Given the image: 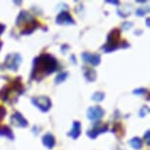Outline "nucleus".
<instances>
[{
    "mask_svg": "<svg viewBox=\"0 0 150 150\" xmlns=\"http://www.w3.org/2000/svg\"><path fill=\"white\" fill-rule=\"evenodd\" d=\"M0 137H7L9 138H14V135L12 134V131L6 126L0 127Z\"/></svg>",
    "mask_w": 150,
    "mask_h": 150,
    "instance_id": "f8f14e48",
    "label": "nucleus"
},
{
    "mask_svg": "<svg viewBox=\"0 0 150 150\" xmlns=\"http://www.w3.org/2000/svg\"><path fill=\"white\" fill-rule=\"evenodd\" d=\"M11 123H12L13 126L20 127V128H26L28 126V121L18 112L15 113L11 117Z\"/></svg>",
    "mask_w": 150,
    "mask_h": 150,
    "instance_id": "423d86ee",
    "label": "nucleus"
},
{
    "mask_svg": "<svg viewBox=\"0 0 150 150\" xmlns=\"http://www.w3.org/2000/svg\"><path fill=\"white\" fill-rule=\"evenodd\" d=\"M104 110L101 107H91L87 110V118L91 121H98L103 117Z\"/></svg>",
    "mask_w": 150,
    "mask_h": 150,
    "instance_id": "39448f33",
    "label": "nucleus"
},
{
    "mask_svg": "<svg viewBox=\"0 0 150 150\" xmlns=\"http://www.w3.org/2000/svg\"><path fill=\"white\" fill-rule=\"evenodd\" d=\"M67 76H68L67 73H62V74H60V75H58V77L56 78V80H55V83H62V81H64L67 79Z\"/></svg>",
    "mask_w": 150,
    "mask_h": 150,
    "instance_id": "dca6fc26",
    "label": "nucleus"
},
{
    "mask_svg": "<svg viewBox=\"0 0 150 150\" xmlns=\"http://www.w3.org/2000/svg\"><path fill=\"white\" fill-rule=\"evenodd\" d=\"M144 13H145V11H143V10H140V9L137 11V14L138 16H142Z\"/></svg>",
    "mask_w": 150,
    "mask_h": 150,
    "instance_id": "412c9836",
    "label": "nucleus"
},
{
    "mask_svg": "<svg viewBox=\"0 0 150 150\" xmlns=\"http://www.w3.org/2000/svg\"><path fill=\"white\" fill-rule=\"evenodd\" d=\"M104 97H105V94L103 92H95L94 94L92 95V100L93 101H102Z\"/></svg>",
    "mask_w": 150,
    "mask_h": 150,
    "instance_id": "2eb2a0df",
    "label": "nucleus"
},
{
    "mask_svg": "<svg viewBox=\"0 0 150 150\" xmlns=\"http://www.w3.org/2000/svg\"><path fill=\"white\" fill-rule=\"evenodd\" d=\"M84 77L86 78L87 81H94L96 80V72L92 69H87L84 71Z\"/></svg>",
    "mask_w": 150,
    "mask_h": 150,
    "instance_id": "ddd939ff",
    "label": "nucleus"
},
{
    "mask_svg": "<svg viewBox=\"0 0 150 150\" xmlns=\"http://www.w3.org/2000/svg\"><path fill=\"white\" fill-rule=\"evenodd\" d=\"M147 112H148V107H142V109H141V111L139 113L140 117H144Z\"/></svg>",
    "mask_w": 150,
    "mask_h": 150,
    "instance_id": "f3484780",
    "label": "nucleus"
},
{
    "mask_svg": "<svg viewBox=\"0 0 150 150\" xmlns=\"http://www.w3.org/2000/svg\"><path fill=\"white\" fill-rule=\"evenodd\" d=\"M57 67L58 64L55 58L48 54H43L35 59L32 77L33 79H38L39 77V81L41 78L55 72Z\"/></svg>",
    "mask_w": 150,
    "mask_h": 150,
    "instance_id": "f257e3e1",
    "label": "nucleus"
},
{
    "mask_svg": "<svg viewBox=\"0 0 150 150\" xmlns=\"http://www.w3.org/2000/svg\"><path fill=\"white\" fill-rule=\"evenodd\" d=\"M42 143H43L47 148H53V146L55 145V139L52 134H47L42 137Z\"/></svg>",
    "mask_w": 150,
    "mask_h": 150,
    "instance_id": "9b49d317",
    "label": "nucleus"
},
{
    "mask_svg": "<svg viewBox=\"0 0 150 150\" xmlns=\"http://www.w3.org/2000/svg\"><path fill=\"white\" fill-rule=\"evenodd\" d=\"M145 91V89H143V88H141V89H137V90H134V92L135 94H142V93Z\"/></svg>",
    "mask_w": 150,
    "mask_h": 150,
    "instance_id": "a211bd4d",
    "label": "nucleus"
},
{
    "mask_svg": "<svg viewBox=\"0 0 150 150\" xmlns=\"http://www.w3.org/2000/svg\"><path fill=\"white\" fill-rule=\"evenodd\" d=\"M4 29H5V26H3V25H0V33L4 32ZM1 46H2V42L0 41V48H1Z\"/></svg>",
    "mask_w": 150,
    "mask_h": 150,
    "instance_id": "6ab92c4d",
    "label": "nucleus"
},
{
    "mask_svg": "<svg viewBox=\"0 0 150 150\" xmlns=\"http://www.w3.org/2000/svg\"><path fill=\"white\" fill-rule=\"evenodd\" d=\"M107 129H108V128H107V126H105V125L98 124V125H96V126L91 129V131H88V132H87V135H88L89 137H91V138H95L97 135L102 134V132H106Z\"/></svg>",
    "mask_w": 150,
    "mask_h": 150,
    "instance_id": "1a4fd4ad",
    "label": "nucleus"
},
{
    "mask_svg": "<svg viewBox=\"0 0 150 150\" xmlns=\"http://www.w3.org/2000/svg\"><path fill=\"white\" fill-rule=\"evenodd\" d=\"M21 64V56L19 54H9L5 59L4 65L8 69L17 71L18 67Z\"/></svg>",
    "mask_w": 150,
    "mask_h": 150,
    "instance_id": "7ed1b4c3",
    "label": "nucleus"
},
{
    "mask_svg": "<svg viewBox=\"0 0 150 150\" xmlns=\"http://www.w3.org/2000/svg\"><path fill=\"white\" fill-rule=\"evenodd\" d=\"M33 104H35L39 110L46 112L51 106V101L46 96H39V97L33 98Z\"/></svg>",
    "mask_w": 150,
    "mask_h": 150,
    "instance_id": "20e7f679",
    "label": "nucleus"
},
{
    "mask_svg": "<svg viewBox=\"0 0 150 150\" xmlns=\"http://www.w3.org/2000/svg\"><path fill=\"white\" fill-rule=\"evenodd\" d=\"M119 38H120V30H114L109 33L108 35V42L105 46L103 47V50L106 52H110L112 50H115L120 47V42H119Z\"/></svg>",
    "mask_w": 150,
    "mask_h": 150,
    "instance_id": "f03ea898",
    "label": "nucleus"
},
{
    "mask_svg": "<svg viewBox=\"0 0 150 150\" xmlns=\"http://www.w3.org/2000/svg\"><path fill=\"white\" fill-rule=\"evenodd\" d=\"M144 138H145V140H146L147 144H149V131H147V132H146L145 137H144Z\"/></svg>",
    "mask_w": 150,
    "mask_h": 150,
    "instance_id": "aec40b11",
    "label": "nucleus"
},
{
    "mask_svg": "<svg viewBox=\"0 0 150 150\" xmlns=\"http://www.w3.org/2000/svg\"><path fill=\"white\" fill-rule=\"evenodd\" d=\"M129 144H131L132 148H134V149H140L141 146H142V142H141V140L138 137H134L129 140Z\"/></svg>",
    "mask_w": 150,
    "mask_h": 150,
    "instance_id": "4468645a",
    "label": "nucleus"
},
{
    "mask_svg": "<svg viewBox=\"0 0 150 150\" xmlns=\"http://www.w3.org/2000/svg\"><path fill=\"white\" fill-rule=\"evenodd\" d=\"M81 57H83L84 62L91 64V65H93V66H96V65H98L99 63H100V56L97 55V54H90V53L86 52L81 55Z\"/></svg>",
    "mask_w": 150,
    "mask_h": 150,
    "instance_id": "6e6552de",
    "label": "nucleus"
},
{
    "mask_svg": "<svg viewBox=\"0 0 150 150\" xmlns=\"http://www.w3.org/2000/svg\"><path fill=\"white\" fill-rule=\"evenodd\" d=\"M80 134H81V124H80V122L76 121L73 123V129H72V131L68 134V135L72 137L74 139H76V138H78L80 137Z\"/></svg>",
    "mask_w": 150,
    "mask_h": 150,
    "instance_id": "9d476101",
    "label": "nucleus"
},
{
    "mask_svg": "<svg viewBox=\"0 0 150 150\" xmlns=\"http://www.w3.org/2000/svg\"><path fill=\"white\" fill-rule=\"evenodd\" d=\"M56 23L59 25H74V20L67 12H61L56 18Z\"/></svg>",
    "mask_w": 150,
    "mask_h": 150,
    "instance_id": "0eeeda50",
    "label": "nucleus"
}]
</instances>
